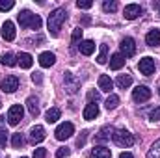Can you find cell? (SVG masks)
I'll return each mask as SVG.
<instances>
[{"label":"cell","mask_w":160,"mask_h":158,"mask_svg":"<svg viewBox=\"0 0 160 158\" xmlns=\"http://www.w3.org/2000/svg\"><path fill=\"white\" fill-rule=\"evenodd\" d=\"M142 6L140 4H128V6H125V9H123V17L127 19V21H134V19H138L140 15H142Z\"/></svg>","instance_id":"cell-9"},{"label":"cell","mask_w":160,"mask_h":158,"mask_svg":"<svg viewBox=\"0 0 160 158\" xmlns=\"http://www.w3.org/2000/svg\"><path fill=\"white\" fill-rule=\"evenodd\" d=\"M0 89H2L4 93H13V91H17V89H19V78H17L15 75L6 77V78L2 80V84H0Z\"/></svg>","instance_id":"cell-6"},{"label":"cell","mask_w":160,"mask_h":158,"mask_svg":"<svg viewBox=\"0 0 160 158\" xmlns=\"http://www.w3.org/2000/svg\"><path fill=\"white\" fill-rule=\"evenodd\" d=\"M112 87H114V82H112V78H110L108 75H101V77H99V89H101V91L110 93Z\"/></svg>","instance_id":"cell-16"},{"label":"cell","mask_w":160,"mask_h":158,"mask_svg":"<svg viewBox=\"0 0 160 158\" xmlns=\"http://www.w3.org/2000/svg\"><path fill=\"white\" fill-rule=\"evenodd\" d=\"M138 69H140V73H142V75H145V77L153 75V73H155V60H153L151 56L142 58V60H140V63H138Z\"/></svg>","instance_id":"cell-7"},{"label":"cell","mask_w":160,"mask_h":158,"mask_svg":"<svg viewBox=\"0 0 160 158\" xmlns=\"http://www.w3.org/2000/svg\"><path fill=\"white\" fill-rule=\"evenodd\" d=\"M56 63V56L52 54V52H43L39 56V65L41 67H50V65H54Z\"/></svg>","instance_id":"cell-20"},{"label":"cell","mask_w":160,"mask_h":158,"mask_svg":"<svg viewBox=\"0 0 160 158\" xmlns=\"http://www.w3.org/2000/svg\"><path fill=\"white\" fill-rule=\"evenodd\" d=\"M132 99H134L136 102H145V101L151 99V89H149L147 86H138V87L132 91Z\"/></svg>","instance_id":"cell-10"},{"label":"cell","mask_w":160,"mask_h":158,"mask_svg":"<svg viewBox=\"0 0 160 158\" xmlns=\"http://www.w3.org/2000/svg\"><path fill=\"white\" fill-rule=\"evenodd\" d=\"M116 84H118L119 89H127V87L132 84V77H130V75H119L118 80H116Z\"/></svg>","instance_id":"cell-25"},{"label":"cell","mask_w":160,"mask_h":158,"mask_svg":"<svg viewBox=\"0 0 160 158\" xmlns=\"http://www.w3.org/2000/svg\"><path fill=\"white\" fill-rule=\"evenodd\" d=\"M17 63H19L22 69H30L32 63H34V60H32V56H30L28 52H21V54L17 56Z\"/></svg>","instance_id":"cell-17"},{"label":"cell","mask_w":160,"mask_h":158,"mask_svg":"<svg viewBox=\"0 0 160 158\" xmlns=\"http://www.w3.org/2000/svg\"><path fill=\"white\" fill-rule=\"evenodd\" d=\"M22 114H24L22 106H21V104H13V106L9 108V112H8V123H9V125H19L21 119H22Z\"/></svg>","instance_id":"cell-8"},{"label":"cell","mask_w":160,"mask_h":158,"mask_svg":"<svg viewBox=\"0 0 160 158\" xmlns=\"http://www.w3.org/2000/svg\"><path fill=\"white\" fill-rule=\"evenodd\" d=\"M67 21V11L65 7H56L50 15H48V30H50V36H58L60 30H62V24Z\"/></svg>","instance_id":"cell-1"},{"label":"cell","mask_w":160,"mask_h":158,"mask_svg":"<svg viewBox=\"0 0 160 158\" xmlns=\"http://www.w3.org/2000/svg\"><path fill=\"white\" fill-rule=\"evenodd\" d=\"M60 117H62V112H60V108H50V110L45 114V119H47L48 123H56Z\"/></svg>","instance_id":"cell-26"},{"label":"cell","mask_w":160,"mask_h":158,"mask_svg":"<svg viewBox=\"0 0 160 158\" xmlns=\"http://www.w3.org/2000/svg\"><path fill=\"white\" fill-rule=\"evenodd\" d=\"M102 9H104L106 13H114V11L118 9V2H116V0H104V2H102Z\"/></svg>","instance_id":"cell-30"},{"label":"cell","mask_w":160,"mask_h":158,"mask_svg":"<svg viewBox=\"0 0 160 158\" xmlns=\"http://www.w3.org/2000/svg\"><path fill=\"white\" fill-rule=\"evenodd\" d=\"M86 140H88V130H84V132L78 136V140H77V145H78V147H84Z\"/></svg>","instance_id":"cell-37"},{"label":"cell","mask_w":160,"mask_h":158,"mask_svg":"<svg viewBox=\"0 0 160 158\" xmlns=\"http://www.w3.org/2000/svg\"><path fill=\"white\" fill-rule=\"evenodd\" d=\"M26 43H28V45H32V47H39L38 43H43V37H41V36H38L36 39H26Z\"/></svg>","instance_id":"cell-40"},{"label":"cell","mask_w":160,"mask_h":158,"mask_svg":"<svg viewBox=\"0 0 160 158\" xmlns=\"http://www.w3.org/2000/svg\"><path fill=\"white\" fill-rule=\"evenodd\" d=\"M134 52H136V43L132 37H125V39L121 41V54L125 56V58H130V56H134Z\"/></svg>","instance_id":"cell-11"},{"label":"cell","mask_w":160,"mask_h":158,"mask_svg":"<svg viewBox=\"0 0 160 158\" xmlns=\"http://www.w3.org/2000/svg\"><path fill=\"white\" fill-rule=\"evenodd\" d=\"M77 6H78V9H89V7L93 6V2H91V0H78Z\"/></svg>","instance_id":"cell-36"},{"label":"cell","mask_w":160,"mask_h":158,"mask_svg":"<svg viewBox=\"0 0 160 158\" xmlns=\"http://www.w3.org/2000/svg\"><path fill=\"white\" fill-rule=\"evenodd\" d=\"M88 99H89V102H99V93L97 91H88Z\"/></svg>","instance_id":"cell-39"},{"label":"cell","mask_w":160,"mask_h":158,"mask_svg":"<svg viewBox=\"0 0 160 158\" xmlns=\"http://www.w3.org/2000/svg\"><path fill=\"white\" fill-rule=\"evenodd\" d=\"M73 132H75V126H73V123H62V125H60V126L54 130V136H56V140L63 141V140L71 138V136H73Z\"/></svg>","instance_id":"cell-5"},{"label":"cell","mask_w":160,"mask_h":158,"mask_svg":"<svg viewBox=\"0 0 160 158\" xmlns=\"http://www.w3.org/2000/svg\"><path fill=\"white\" fill-rule=\"evenodd\" d=\"M19 24L21 28H32V30H39L43 21H41L39 15H34L30 9H22L19 13Z\"/></svg>","instance_id":"cell-2"},{"label":"cell","mask_w":160,"mask_h":158,"mask_svg":"<svg viewBox=\"0 0 160 158\" xmlns=\"http://www.w3.org/2000/svg\"><path fill=\"white\" fill-rule=\"evenodd\" d=\"M119 158H134V156H132L130 153H121V155H119Z\"/></svg>","instance_id":"cell-43"},{"label":"cell","mask_w":160,"mask_h":158,"mask_svg":"<svg viewBox=\"0 0 160 158\" xmlns=\"http://www.w3.org/2000/svg\"><path fill=\"white\" fill-rule=\"evenodd\" d=\"M32 80H34V82H36V84H41V73H34V75H32Z\"/></svg>","instance_id":"cell-42"},{"label":"cell","mask_w":160,"mask_h":158,"mask_svg":"<svg viewBox=\"0 0 160 158\" xmlns=\"http://www.w3.org/2000/svg\"><path fill=\"white\" fill-rule=\"evenodd\" d=\"M118 104H119V97H118V95H110V97L106 99V102H104L106 110H114V108H118Z\"/></svg>","instance_id":"cell-29"},{"label":"cell","mask_w":160,"mask_h":158,"mask_svg":"<svg viewBox=\"0 0 160 158\" xmlns=\"http://www.w3.org/2000/svg\"><path fill=\"white\" fill-rule=\"evenodd\" d=\"M145 158H160V140H157V141L151 145V149L147 151V156Z\"/></svg>","instance_id":"cell-27"},{"label":"cell","mask_w":160,"mask_h":158,"mask_svg":"<svg viewBox=\"0 0 160 158\" xmlns=\"http://www.w3.org/2000/svg\"><path fill=\"white\" fill-rule=\"evenodd\" d=\"M0 63L2 65H8V67H13V65H17V56L11 54V52H4L0 56Z\"/></svg>","instance_id":"cell-23"},{"label":"cell","mask_w":160,"mask_h":158,"mask_svg":"<svg viewBox=\"0 0 160 158\" xmlns=\"http://www.w3.org/2000/svg\"><path fill=\"white\" fill-rule=\"evenodd\" d=\"M123 65H125V56H123L121 52H119V54H114V56L110 58V67H112L114 71L121 69Z\"/></svg>","instance_id":"cell-24"},{"label":"cell","mask_w":160,"mask_h":158,"mask_svg":"<svg viewBox=\"0 0 160 158\" xmlns=\"http://www.w3.org/2000/svg\"><path fill=\"white\" fill-rule=\"evenodd\" d=\"M22 158H26V156H22Z\"/></svg>","instance_id":"cell-44"},{"label":"cell","mask_w":160,"mask_h":158,"mask_svg":"<svg viewBox=\"0 0 160 158\" xmlns=\"http://www.w3.org/2000/svg\"><path fill=\"white\" fill-rule=\"evenodd\" d=\"M47 156V151L45 149H36L34 151V158H45Z\"/></svg>","instance_id":"cell-41"},{"label":"cell","mask_w":160,"mask_h":158,"mask_svg":"<svg viewBox=\"0 0 160 158\" xmlns=\"http://www.w3.org/2000/svg\"><path fill=\"white\" fill-rule=\"evenodd\" d=\"M45 128L41 126V125H36V126H32V130H30V141L32 143H41L43 140H45Z\"/></svg>","instance_id":"cell-12"},{"label":"cell","mask_w":160,"mask_h":158,"mask_svg":"<svg viewBox=\"0 0 160 158\" xmlns=\"http://www.w3.org/2000/svg\"><path fill=\"white\" fill-rule=\"evenodd\" d=\"M71 155V151L67 149V147H60L58 151H56V158H67Z\"/></svg>","instance_id":"cell-34"},{"label":"cell","mask_w":160,"mask_h":158,"mask_svg":"<svg viewBox=\"0 0 160 158\" xmlns=\"http://www.w3.org/2000/svg\"><path fill=\"white\" fill-rule=\"evenodd\" d=\"M112 136H114V128H112L110 125H106V126H102V128H101V132L97 134V138H95V140H97L99 143H102V141H108Z\"/></svg>","instance_id":"cell-15"},{"label":"cell","mask_w":160,"mask_h":158,"mask_svg":"<svg viewBox=\"0 0 160 158\" xmlns=\"http://www.w3.org/2000/svg\"><path fill=\"white\" fill-rule=\"evenodd\" d=\"M106 60H108V45H101V52H99V56H97V63H106Z\"/></svg>","instance_id":"cell-28"},{"label":"cell","mask_w":160,"mask_h":158,"mask_svg":"<svg viewBox=\"0 0 160 158\" xmlns=\"http://www.w3.org/2000/svg\"><path fill=\"white\" fill-rule=\"evenodd\" d=\"M91 158H112V153H110V149L99 145V147H95L91 151Z\"/></svg>","instance_id":"cell-22"},{"label":"cell","mask_w":160,"mask_h":158,"mask_svg":"<svg viewBox=\"0 0 160 158\" xmlns=\"http://www.w3.org/2000/svg\"><path fill=\"white\" fill-rule=\"evenodd\" d=\"M112 140H114V143L118 145V147H132L134 145V141H136V138H134V134H130L128 130H125V128H119V130H114V136H112Z\"/></svg>","instance_id":"cell-3"},{"label":"cell","mask_w":160,"mask_h":158,"mask_svg":"<svg viewBox=\"0 0 160 158\" xmlns=\"http://www.w3.org/2000/svg\"><path fill=\"white\" fill-rule=\"evenodd\" d=\"M158 93H160V89H158Z\"/></svg>","instance_id":"cell-45"},{"label":"cell","mask_w":160,"mask_h":158,"mask_svg":"<svg viewBox=\"0 0 160 158\" xmlns=\"http://www.w3.org/2000/svg\"><path fill=\"white\" fill-rule=\"evenodd\" d=\"M78 41H82V28L73 30V36H71V43H73V47H77Z\"/></svg>","instance_id":"cell-32"},{"label":"cell","mask_w":160,"mask_h":158,"mask_svg":"<svg viewBox=\"0 0 160 158\" xmlns=\"http://www.w3.org/2000/svg\"><path fill=\"white\" fill-rule=\"evenodd\" d=\"M11 145H13L15 149H21V147L24 145V138H22V134H13V138H11Z\"/></svg>","instance_id":"cell-31"},{"label":"cell","mask_w":160,"mask_h":158,"mask_svg":"<svg viewBox=\"0 0 160 158\" xmlns=\"http://www.w3.org/2000/svg\"><path fill=\"white\" fill-rule=\"evenodd\" d=\"M26 108H28L32 117H38L39 116V101H38V97H28L26 99Z\"/></svg>","instance_id":"cell-14"},{"label":"cell","mask_w":160,"mask_h":158,"mask_svg":"<svg viewBox=\"0 0 160 158\" xmlns=\"http://www.w3.org/2000/svg\"><path fill=\"white\" fill-rule=\"evenodd\" d=\"M13 6H15L13 0H0V11H8V9H11Z\"/></svg>","instance_id":"cell-33"},{"label":"cell","mask_w":160,"mask_h":158,"mask_svg":"<svg viewBox=\"0 0 160 158\" xmlns=\"http://www.w3.org/2000/svg\"><path fill=\"white\" fill-rule=\"evenodd\" d=\"M6 143H8V130L0 128V149H4Z\"/></svg>","instance_id":"cell-35"},{"label":"cell","mask_w":160,"mask_h":158,"mask_svg":"<svg viewBox=\"0 0 160 158\" xmlns=\"http://www.w3.org/2000/svg\"><path fill=\"white\" fill-rule=\"evenodd\" d=\"M78 48H80V52H82L84 56H91V54H93V50H95V43H93L91 39L80 41Z\"/></svg>","instance_id":"cell-19"},{"label":"cell","mask_w":160,"mask_h":158,"mask_svg":"<svg viewBox=\"0 0 160 158\" xmlns=\"http://www.w3.org/2000/svg\"><path fill=\"white\" fill-rule=\"evenodd\" d=\"M97 116H99V106H97L95 102H89V104L84 108V119L91 121V119H95Z\"/></svg>","instance_id":"cell-18"},{"label":"cell","mask_w":160,"mask_h":158,"mask_svg":"<svg viewBox=\"0 0 160 158\" xmlns=\"http://www.w3.org/2000/svg\"><path fill=\"white\" fill-rule=\"evenodd\" d=\"M63 84H65V91L69 95H75L80 89V80L71 73V71H65L63 73Z\"/></svg>","instance_id":"cell-4"},{"label":"cell","mask_w":160,"mask_h":158,"mask_svg":"<svg viewBox=\"0 0 160 158\" xmlns=\"http://www.w3.org/2000/svg\"><path fill=\"white\" fill-rule=\"evenodd\" d=\"M2 37L6 41H13L15 39V24L11 21H6L2 24Z\"/></svg>","instance_id":"cell-13"},{"label":"cell","mask_w":160,"mask_h":158,"mask_svg":"<svg viewBox=\"0 0 160 158\" xmlns=\"http://www.w3.org/2000/svg\"><path fill=\"white\" fill-rule=\"evenodd\" d=\"M149 119H151V121H160V106H157V108L149 114Z\"/></svg>","instance_id":"cell-38"},{"label":"cell","mask_w":160,"mask_h":158,"mask_svg":"<svg viewBox=\"0 0 160 158\" xmlns=\"http://www.w3.org/2000/svg\"><path fill=\"white\" fill-rule=\"evenodd\" d=\"M145 43L149 47H158L160 45V30H151L147 36H145Z\"/></svg>","instance_id":"cell-21"}]
</instances>
